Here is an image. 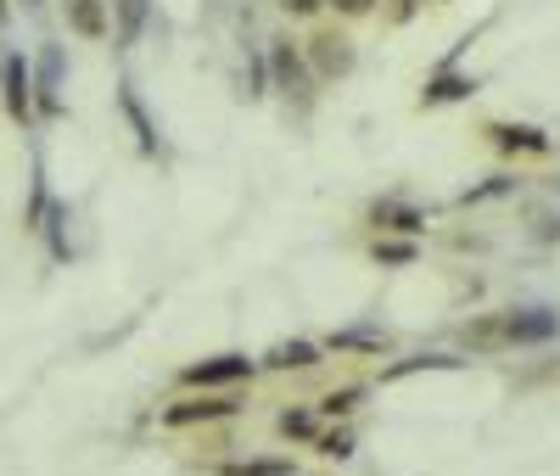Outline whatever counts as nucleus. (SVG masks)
Returning a JSON list of instances; mask_svg holds the SVG:
<instances>
[{"instance_id": "obj_1", "label": "nucleus", "mask_w": 560, "mask_h": 476, "mask_svg": "<svg viewBox=\"0 0 560 476\" xmlns=\"http://www.w3.org/2000/svg\"><path fill=\"white\" fill-rule=\"evenodd\" d=\"M303 62L320 84H336V79H348V73L359 68V45H353L342 28H314L308 45H303Z\"/></svg>"}, {"instance_id": "obj_2", "label": "nucleus", "mask_w": 560, "mask_h": 476, "mask_svg": "<svg viewBox=\"0 0 560 476\" xmlns=\"http://www.w3.org/2000/svg\"><path fill=\"white\" fill-rule=\"evenodd\" d=\"M252 376H258V359H247V353H213V359H196L180 370V381L191 392H236Z\"/></svg>"}, {"instance_id": "obj_3", "label": "nucleus", "mask_w": 560, "mask_h": 476, "mask_svg": "<svg viewBox=\"0 0 560 476\" xmlns=\"http://www.w3.org/2000/svg\"><path fill=\"white\" fill-rule=\"evenodd\" d=\"M269 73H275V90L292 101L297 112L314 107V84H320V79L308 73L303 45H292V40H269Z\"/></svg>"}, {"instance_id": "obj_4", "label": "nucleus", "mask_w": 560, "mask_h": 476, "mask_svg": "<svg viewBox=\"0 0 560 476\" xmlns=\"http://www.w3.org/2000/svg\"><path fill=\"white\" fill-rule=\"evenodd\" d=\"M241 409V392H191V398H180V404L163 409V426H213V420H230Z\"/></svg>"}, {"instance_id": "obj_5", "label": "nucleus", "mask_w": 560, "mask_h": 476, "mask_svg": "<svg viewBox=\"0 0 560 476\" xmlns=\"http://www.w3.org/2000/svg\"><path fill=\"white\" fill-rule=\"evenodd\" d=\"M482 135H488V146L499 157H549L555 152V140L538 124H504V118H493V124H482Z\"/></svg>"}, {"instance_id": "obj_6", "label": "nucleus", "mask_w": 560, "mask_h": 476, "mask_svg": "<svg viewBox=\"0 0 560 476\" xmlns=\"http://www.w3.org/2000/svg\"><path fill=\"white\" fill-rule=\"evenodd\" d=\"M370 224H376L381 236L420 241L426 236V208H415V202H404V196H376V202H370Z\"/></svg>"}, {"instance_id": "obj_7", "label": "nucleus", "mask_w": 560, "mask_h": 476, "mask_svg": "<svg viewBox=\"0 0 560 476\" xmlns=\"http://www.w3.org/2000/svg\"><path fill=\"white\" fill-rule=\"evenodd\" d=\"M325 364V348L320 342H308V336H286L275 348L258 359V370H275V376H303V370H320Z\"/></svg>"}, {"instance_id": "obj_8", "label": "nucleus", "mask_w": 560, "mask_h": 476, "mask_svg": "<svg viewBox=\"0 0 560 476\" xmlns=\"http://www.w3.org/2000/svg\"><path fill=\"white\" fill-rule=\"evenodd\" d=\"M460 342L471 353H510V308H493V314H471L460 325Z\"/></svg>"}, {"instance_id": "obj_9", "label": "nucleus", "mask_w": 560, "mask_h": 476, "mask_svg": "<svg viewBox=\"0 0 560 476\" xmlns=\"http://www.w3.org/2000/svg\"><path fill=\"white\" fill-rule=\"evenodd\" d=\"M560 336V314L555 308H510V348H538Z\"/></svg>"}, {"instance_id": "obj_10", "label": "nucleus", "mask_w": 560, "mask_h": 476, "mask_svg": "<svg viewBox=\"0 0 560 476\" xmlns=\"http://www.w3.org/2000/svg\"><path fill=\"white\" fill-rule=\"evenodd\" d=\"M476 96V79L460 68H437L432 79H426V90H420V107H448V101H471Z\"/></svg>"}, {"instance_id": "obj_11", "label": "nucleus", "mask_w": 560, "mask_h": 476, "mask_svg": "<svg viewBox=\"0 0 560 476\" xmlns=\"http://www.w3.org/2000/svg\"><path fill=\"white\" fill-rule=\"evenodd\" d=\"M0 90H6V107H12V118H28V90H34V79H28V62L17 51H6V62H0Z\"/></svg>"}, {"instance_id": "obj_12", "label": "nucleus", "mask_w": 560, "mask_h": 476, "mask_svg": "<svg viewBox=\"0 0 560 476\" xmlns=\"http://www.w3.org/2000/svg\"><path fill=\"white\" fill-rule=\"evenodd\" d=\"M62 12H68V28L79 40H107V6L101 0H62Z\"/></svg>"}, {"instance_id": "obj_13", "label": "nucleus", "mask_w": 560, "mask_h": 476, "mask_svg": "<svg viewBox=\"0 0 560 476\" xmlns=\"http://www.w3.org/2000/svg\"><path fill=\"white\" fill-rule=\"evenodd\" d=\"M460 353H409L398 364H381V381H404V376H420V370H460Z\"/></svg>"}, {"instance_id": "obj_14", "label": "nucleus", "mask_w": 560, "mask_h": 476, "mask_svg": "<svg viewBox=\"0 0 560 476\" xmlns=\"http://www.w3.org/2000/svg\"><path fill=\"white\" fill-rule=\"evenodd\" d=\"M314 454L320 460H353L359 454V437H353V420H336V426H320V437H314Z\"/></svg>"}, {"instance_id": "obj_15", "label": "nucleus", "mask_w": 560, "mask_h": 476, "mask_svg": "<svg viewBox=\"0 0 560 476\" xmlns=\"http://www.w3.org/2000/svg\"><path fill=\"white\" fill-rule=\"evenodd\" d=\"M275 432L286 437V443H314V437H320V409H308V404L280 409V415H275Z\"/></svg>"}, {"instance_id": "obj_16", "label": "nucleus", "mask_w": 560, "mask_h": 476, "mask_svg": "<svg viewBox=\"0 0 560 476\" xmlns=\"http://www.w3.org/2000/svg\"><path fill=\"white\" fill-rule=\"evenodd\" d=\"M320 348H331V353H364V359H381L387 353V336L381 331H331L320 342Z\"/></svg>"}, {"instance_id": "obj_17", "label": "nucleus", "mask_w": 560, "mask_h": 476, "mask_svg": "<svg viewBox=\"0 0 560 476\" xmlns=\"http://www.w3.org/2000/svg\"><path fill=\"white\" fill-rule=\"evenodd\" d=\"M359 404H364V387H359V381H348V387H331L314 409H320V420H331V426H336V420L359 415Z\"/></svg>"}, {"instance_id": "obj_18", "label": "nucleus", "mask_w": 560, "mask_h": 476, "mask_svg": "<svg viewBox=\"0 0 560 476\" xmlns=\"http://www.w3.org/2000/svg\"><path fill=\"white\" fill-rule=\"evenodd\" d=\"M521 191V174H488L482 185L460 191V208H482V202H499V196H516Z\"/></svg>"}, {"instance_id": "obj_19", "label": "nucleus", "mask_w": 560, "mask_h": 476, "mask_svg": "<svg viewBox=\"0 0 560 476\" xmlns=\"http://www.w3.org/2000/svg\"><path fill=\"white\" fill-rule=\"evenodd\" d=\"M370 258L376 264H387V269H409L420 258V241H398V236H376L370 241Z\"/></svg>"}, {"instance_id": "obj_20", "label": "nucleus", "mask_w": 560, "mask_h": 476, "mask_svg": "<svg viewBox=\"0 0 560 476\" xmlns=\"http://www.w3.org/2000/svg\"><path fill=\"white\" fill-rule=\"evenodd\" d=\"M213 476H297V465L292 460H230V465H219Z\"/></svg>"}, {"instance_id": "obj_21", "label": "nucleus", "mask_w": 560, "mask_h": 476, "mask_svg": "<svg viewBox=\"0 0 560 476\" xmlns=\"http://www.w3.org/2000/svg\"><path fill=\"white\" fill-rule=\"evenodd\" d=\"M146 28V0H118V45H135Z\"/></svg>"}, {"instance_id": "obj_22", "label": "nucleus", "mask_w": 560, "mask_h": 476, "mask_svg": "<svg viewBox=\"0 0 560 476\" xmlns=\"http://www.w3.org/2000/svg\"><path fill=\"white\" fill-rule=\"evenodd\" d=\"M118 101H124V112H129V124H135V135H140V152H157V135H152V124H146V112H140V101H135V90H118Z\"/></svg>"}, {"instance_id": "obj_23", "label": "nucleus", "mask_w": 560, "mask_h": 476, "mask_svg": "<svg viewBox=\"0 0 560 476\" xmlns=\"http://www.w3.org/2000/svg\"><path fill=\"white\" fill-rule=\"evenodd\" d=\"M325 6H331L336 17H364L370 6H376V0H325Z\"/></svg>"}, {"instance_id": "obj_24", "label": "nucleus", "mask_w": 560, "mask_h": 476, "mask_svg": "<svg viewBox=\"0 0 560 476\" xmlns=\"http://www.w3.org/2000/svg\"><path fill=\"white\" fill-rule=\"evenodd\" d=\"M325 0H280V12H292V17H314Z\"/></svg>"}, {"instance_id": "obj_25", "label": "nucleus", "mask_w": 560, "mask_h": 476, "mask_svg": "<svg viewBox=\"0 0 560 476\" xmlns=\"http://www.w3.org/2000/svg\"><path fill=\"white\" fill-rule=\"evenodd\" d=\"M0 23H6V0H0Z\"/></svg>"}]
</instances>
